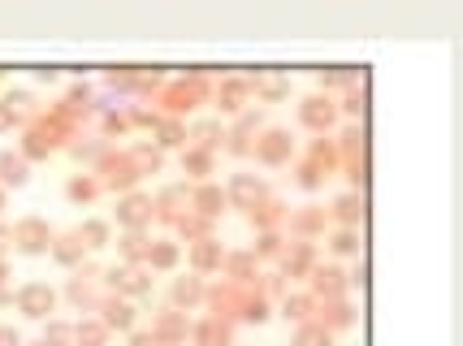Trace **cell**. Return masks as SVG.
<instances>
[{"instance_id":"10","label":"cell","mask_w":463,"mask_h":346,"mask_svg":"<svg viewBox=\"0 0 463 346\" xmlns=\"http://www.w3.org/2000/svg\"><path fill=\"white\" fill-rule=\"evenodd\" d=\"M338 277H342L338 268H325V273H321V290H338V285H342Z\"/></svg>"},{"instance_id":"6","label":"cell","mask_w":463,"mask_h":346,"mask_svg":"<svg viewBox=\"0 0 463 346\" xmlns=\"http://www.w3.org/2000/svg\"><path fill=\"white\" fill-rule=\"evenodd\" d=\"M260 191H265V187H260V182H251L247 173H243V178H234V195H238V199H255Z\"/></svg>"},{"instance_id":"15","label":"cell","mask_w":463,"mask_h":346,"mask_svg":"<svg viewBox=\"0 0 463 346\" xmlns=\"http://www.w3.org/2000/svg\"><path fill=\"white\" fill-rule=\"evenodd\" d=\"M151 260H156V264H174V247H156V251H151Z\"/></svg>"},{"instance_id":"19","label":"cell","mask_w":463,"mask_h":346,"mask_svg":"<svg viewBox=\"0 0 463 346\" xmlns=\"http://www.w3.org/2000/svg\"><path fill=\"white\" fill-rule=\"evenodd\" d=\"M0 208H5V195H0Z\"/></svg>"},{"instance_id":"18","label":"cell","mask_w":463,"mask_h":346,"mask_svg":"<svg viewBox=\"0 0 463 346\" xmlns=\"http://www.w3.org/2000/svg\"><path fill=\"white\" fill-rule=\"evenodd\" d=\"M9 243V229H0V247H5Z\"/></svg>"},{"instance_id":"2","label":"cell","mask_w":463,"mask_h":346,"mask_svg":"<svg viewBox=\"0 0 463 346\" xmlns=\"http://www.w3.org/2000/svg\"><path fill=\"white\" fill-rule=\"evenodd\" d=\"M117 216H122V221H126V225H143V221H147V216H151V204H147V199H139V195H134V199H126V204H122V208H117Z\"/></svg>"},{"instance_id":"11","label":"cell","mask_w":463,"mask_h":346,"mask_svg":"<svg viewBox=\"0 0 463 346\" xmlns=\"http://www.w3.org/2000/svg\"><path fill=\"white\" fill-rule=\"evenodd\" d=\"M334 251H355V234H351V229H342V234L334 238Z\"/></svg>"},{"instance_id":"3","label":"cell","mask_w":463,"mask_h":346,"mask_svg":"<svg viewBox=\"0 0 463 346\" xmlns=\"http://www.w3.org/2000/svg\"><path fill=\"white\" fill-rule=\"evenodd\" d=\"M329 117H334L329 100H307V104H303V122H307V126H329Z\"/></svg>"},{"instance_id":"8","label":"cell","mask_w":463,"mask_h":346,"mask_svg":"<svg viewBox=\"0 0 463 346\" xmlns=\"http://www.w3.org/2000/svg\"><path fill=\"white\" fill-rule=\"evenodd\" d=\"M109 325H117V329H126L130 325V308L126 303H109V316H105Z\"/></svg>"},{"instance_id":"14","label":"cell","mask_w":463,"mask_h":346,"mask_svg":"<svg viewBox=\"0 0 463 346\" xmlns=\"http://www.w3.org/2000/svg\"><path fill=\"white\" fill-rule=\"evenodd\" d=\"M57 256H61V260H65V264H70V260H74V256H78V247H74V238H65V243H61V247H57Z\"/></svg>"},{"instance_id":"9","label":"cell","mask_w":463,"mask_h":346,"mask_svg":"<svg viewBox=\"0 0 463 346\" xmlns=\"http://www.w3.org/2000/svg\"><path fill=\"white\" fill-rule=\"evenodd\" d=\"M299 346H329V333L325 329H303L299 333Z\"/></svg>"},{"instance_id":"12","label":"cell","mask_w":463,"mask_h":346,"mask_svg":"<svg viewBox=\"0 0 463 346\" xmlns=\"http://www.w3.org/2000/svg\"><path fill=\"white\" fill-rule=\"evenodd\" d=\"M338 216H342V221H355V216H359V204H355V199H342V204H338Z\"/></svg>"},{"instance_id":"13","label":"cell","mask_w":463,"mask_h":346,"mask_svg":"<svg viewBox=\"0 0 463 346\" xmlns=\"http://www.w3.org/2000/svg\"><path fill=\"white\" fill-rule=\"evenodd\" d=\"M286 316L303 320V316H307V299H290V303H286Z\"/></svg>"},{"instance_id":"5","label":"cell","mask_w":463,"mask_h":346,"mask_svg":"<svg viewBox=\"0 0 463 346\" xmlns=\"http://www.w3.org/2000/svg\"><path fill=\"white\" fill-rule=\"evenodd\" d=\"M83 238H87V247H105L109 225H105V221H87V225H83Z\"/></svg>"},{"instance_id":"4","label":"cell","mask_w":463,"mask_h":346,"mask_svg":"<svg viewBox=\"0 0 463 346\" xmlns=\"http://www.w3.org/2000/svg\"><path fill=\"white\" fill-rule=\"evenodd\" d=\"M0 173H5V182L22 187V182H26V160H18V156H0Z\"/></svg>"},{"instance_id":"16","label":"cell","mask_w":463,"mask_h":346,"mask_svg":"<svg viewBox=\"0 0 463 346\" xmlns=\"http://www.w3.org/2000/svg\"><path fill=\"white\" fill-rule=\"evenodd\" d=\"M78 337H87V342H100V337H105V329H100V325H87V329H78Z\"/></svg>"},{"instance_id":"1","label":"cell","mask_w":463,"mask_h":346,"mask_svg":"<svg viewBox=\"0 0 463 346\" xmlns=\"http://www.w3.org/2000/svg\"><path fill=\"white\" fill-rule=\"evenodd\" d=\"M18 303H22L26 316H43V312H53V290H48V285H26L18 295Z\"/></svg>"},{"instance_id":"17","label":"cell","mask_w":463,"mask_h":346,"mask_svg":"<svg viewBox=\"0 0 463 346\" xmlns=\"http://www.w3.org/2000/svg\"><path fill=\"white\" fill-rule=\"evenodd\" d=\"M0 346H22V342H18V333H14V329H0Z\"/></svg>"},{"instance_id":"7","label":"cell","mask_w":463,"mask_h":346,"mask_svg":"<svg viewBox=\"0 0 463 346\" xmlns=\"http://www.w3.org/2000/svg\"><path fill=\"white\" fill-rule=\"evenodd\" d=\"M174 299H178V303H195V299H199V285H195V281H178V285H174Z\"/></svg>"}]
</instances>
